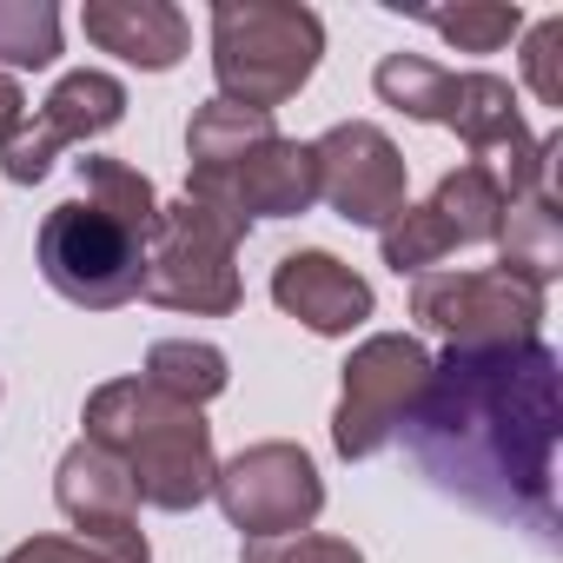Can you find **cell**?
Wrapping results in <instances>:
<instances>
[{"label": "cell", "mask_w": 563, "mask_h": 563, "mask_svg": "<svg viewBox=\"0 0 563 563\" xmlns=\"http://www.w3.org/2000/svg\"><path fill=\"white\" fill-rule=\"evenodd\" d=\"M80 27L100 54L140 67V74H166L186 60L192 47V21L173 8V0H87Z\"/></svg>", "instance_id": "15"}, {"label": "cell", "mask_w": 563, "mask_h": 563, "mask_svg": "<svg viewBox=\"0 0 563 563\" xmlns=\"http://www.w3.org/2000/svg\"><path fill=\"white\" fill-rule=\"evenodd\" d=\"M497 272L517 278V286H530V292H543L563 272V212H556L550 186L504 206V219H497Z\"/></svg>", "instance_id": "16"}, {"label": "cell", "mask_w": 563, "mask_h": 563, "mask_svg": "<svg viewBox=\"0 0 563 563\" xmlns=\"http://www.w3.org/2000/svg\"><path fill=\"white\" fill-rule=\"evenodd\" d=\"M80 199H60L41 232H34V258L41 278L80 312H120L126 299H140L146 278V245L159 232V192L140 166L87 153L80 159Z\"/></svg>", "instance_id": "2"}, {"label": "cell", "mask_w": 563, "mask_h": 563, "mask_svg": "<svg viewBox=\"0 0 563 563\" xmlns=\"http://www.w3.org/2000/svg\"><path fill=\"white\" fill-rule=\"evenodd\" d=\"M431 21V34H444L457 54H497V47H510L517 34H523V8L510 0H471V8H451V14H424Z\"/></svg>", "instance_id": "21"}, {"label": "cell", "mask_w": 563, "mask_h": 563, "mask_svg": "<svg viewBox=\"0 0 563 563\" xmlns=\"http://www.w3.org/2000/svg\"><path fill=\"white\" fill-rule=\"evenodd\" d=\"M120 120H126V87L100 67H80V74L54 80V93L34 107V120H21V133L0 146V173L14 186H41L67 146H87V140L113 133Z\"/></svg>", "instance_id": "12"}, {"label": "cell", "mask_w": 563, "mask_h": 563, "mask_svg": "<svg viewBox=\"0 0 563 563\" xmlns=\"http://www.w3.org/2000/svg\"><path fill=\"white\" fill-rule=\"evenodd\" d=\"M54 504L60 517L87 537V543H107V550H153L146 530H140V497H133V477L120 471L113 451L100 444H67L60 471H54Z\"/></svg>", "instance_id": "13"}, {"label": "cell", "mask_w": 563, "mask_h": 563, "mask_svg": "<svg viewBox=\"0 0 563 563\" xmlns=\"http://www.w3.org/2000/svg\"><path fill=\"white\" fill-rule=\"evenodd\" d=\"M411 319L457 352L484 345H530L543 339V292L490 272H418L411 278Z\"/></svg>", "instance_id": "9"}, {"label": "cell", "mask_w": 563, "mask_h": 563, "mask_svg": "<svg viewBox=\"0 0 563 563\" xmlns=\"http://www.w3.org/2000/svg\"><path fill=\"white\" fill-rule=\"evenodd\" d=\"M523 80L543 107H563V14H543L523 34Z\"/></svg>", "instance_id": "23"}, {"label": "cell", "mask_w": 563, "mask_h": 563, "mask_svg": "<svg viewBox=\"0 0 563 563\" xmlns=\"http://www.w3.org/2000/svg\"><path fill=\"white\" fill-rule=\"evenodd\" d=\"M60 60V8L54 0H0V74Z\"/></svg>", "instance_id": "19"}, {"label": "cell", "mask_w": 563, "mask_h": 563, "mask_svg": "<svg viewBox=\"0 0 563 563\" xmlns=\"http://www.w3.org/2000/svg\"><path fill=\"white\" fill-rule=\"evenodd\" d=\"M21 120H27V93H21L14 74H0V146L21 133Z\"/></svg>", "instance_id": "25"}, {"label": "cell", "mask_w": 563, "mask_h": 563, "mask_svg": "<svg viewBox=\"0 0 563 563\" xmlns=\"http://www.w3.org/2000/svg\"><path fill=\"white\" fill-rule=\"evenodd\" d=\"M424 378H431V352L411 332H372L339 378V411H332L339 457H378L405 431Z\"/></svg>", "instance_id": "8"}, {"label": "cell", "mask_w": 563, "mask_h": 563, "mask_svg": "<svg viewBox=\"0 0 563 563\" xmlns=\"http://www.w3.org/2000/svg\"><path fill=\"white\" fill-rule=\"evenodd\" d=\"M212 497H219L225 523L245 537H299L325 510V477L306 444L265 438V444H245L232 464H219Z\"/></svg>", "instance_id": "10"}, {"label": "cell", "mask_w": 563, "mask_h": 563, "mask_svg": "<svg viewBox=\"0 0 563 563\" xmlns=\"http://www.w3.org/2000/svg\"><path fill=\"white\" fill-rule=\"evenodd\" d=\"M556 438H563V372L543 339L484 345L431 358V378L405 418L411 464L477 517L556 537Z\"/></svg>", "instance_id": "1"}, {"label": "cell", "mask_w": 563, "mask_h": 563, "mask_svg": "<svg viewBox=\"0 0 563 563\" xmlns=\"http://www.w3.org/2000/svg\"><path fill=\"white\" fill-rule=\"evenodd\" d=\"M312 173H319V199L345 219V225H372L385 232L405 212V179L411 159L398 153V140L372 120H339L312 140Z\"/></svg>", "instance_id": "11"}, {"label": "cell", "mask_w": 563, "mask_h": 563, "mask_svg": "<svg viewBox=\"0 0 563 563\" xmlns=\"http://www.w3.org/2000/svg\"><path fill=\"white\" fill-rule=\"evenodd\" d=\"M372 87L405 120H424V126L457 133L471 146V159L490 166V179L504 186V199H523V192H543L550 186V159L563 153V133L530 140L510 80H497L484 67L451 74V67H438L424 54H385L372 67Z\"/></svg>", "instance_id": "3"}, {"label": "cell", "mask_w": 563, "mask_h": 563, "mask_svg": "<svg viewBox=\"0 0 563 563\" xmlns=\"http://www.w3.org/2000/svg\"><path fill=\"white\" fill-rule=\"evenodd\" d=\"M239 563H365V556H358L352 537H312V530H299V537H245Z\"/></svg>", "instance_id": "22"}, {"label": "cell", "mask_w": 563, "mask_h": 563, "mask_svg": "<svg viewBox=\"0 0 563 563\" xmlns=\"http://www.w3.org/2000/svg\"><path fill=\"white\" fill-rule=\"evenodd\" d=\"M438 219H444V232H451V245H490L497 239V219H504V186L490 179V166H477V159H464V166H451L444 179H438V192L424 199Z\"/></svg>", "instance_id": "17"}, {"label": "cell", "mask_w": 563, "mask_h": 563, "mask_svg": "<svg viewBox=\"0 0 563 563\" xmlns=\"http://www.w3.org/2000/svg\"><path fill=\"white\" fill-rule=\"evenodd\" d=\"M140 378H146L153 391L179 398V405H212V398L232 385L225 352L206 345V339H159V345L146 352V372H140Z\"/></svg>", "instance_id": "18"}, {"label": "cell", "mask_w": 563, "mask_h": 563, "mask_svg": "<svg viewBox=\"0 0 563 563\" xmlns=\"http://www.w3.org/2000/svg\"><path fill=\"white\" fill-rule=\"evenodd\" d=\"M272 306L319 339H352L372 319V286L339 252H286L272 265Z\"/></svg>", "instance_id": "14"}, {"label": "cell", "mask_w": 563, "mask_h": 563, "mask_svg": "<svg viewBox=\"0 0 563 563\" xmlns=\"http://www.w3.org/2000/svg\"><path fill=\"white\" fill-rule=\"evenodd\" d=\"M378 252H385V265L398 272V278H418V272H431L444 252H457L451 245V232H444V219L431 212V206H411L405 199V212L378 232Z\"/></svg>", "instance_id": "20"}, {"label": "cell", "mask_w": 563, "mask_h": 563, "mask_svg": "<svg viewBox=\"0 0 563 563\" xmlns=\"http://www.w3.org/2000/svg\"><path fill=\"white\" fill-rule=\"evenodd\" d=\"M80 424H87V444L120 457L140 504L179 517L212 497L219 457H212V424L199 405H179V398L153 391L146 378H107L87 398Z\"/></svg>", "instance_id": "5"}, {"label": "cell", "mask_w": 563, "mask_h": 563, "mask_svg": "<svg viewBox=\"0 0 563 563\" xmlns=\"http://www.w3.org/2000/svg\"><path fill=\"white\" fill-rule=\"evenodd\" d=\"M239 225L173 199L159 206V232L146 245V278H140V299L166 306V312H192V319H232L245 286H239Z\"/></svg>", "instance_id": "7"}, {"label": "cell", "mask_w": 563, "mask_h": 563, "mask_svg": "<svg viewBox=\"0 0 563 563\" xmlns=\"http://www.w3.org/2000/svg\"><path fill=\"white\" fill-rule=\"evenodd\" d=\"M186 199L252 232V219H299L319 206L312 146L286 140L272 113H245L225 100H206L186 126Z\"/></svg>", "instance_id": "4"}, {"label": "cell", "mask_w": 563, "mask_h": 563, "mask_svg": "<svg viewBox=\"0 0 563 563\" xmlns=\"http://www.w3.org/2000/svg\"><path fill=\"white\" fill-rule=\"evenodd\" d=\"M325 54V21L299 0H219L212 8V80L225 107L272 113L306 93Z\"/></svg>", "instance_id": "6"}, {"label": "cell", "mask_w": 563, "mask_h": 563, "mask_svg": "<svg viewBox=\"0 0 563 563\" xmlns=\"http://www.w3.org/2000/svg\"><path fill=\"white\" fill-rule=\"evenodd\" d=\"M0 563H153V550H107V543H87V537H27Z\"/></svg>", "instance_id": "24"}]
</instances>
